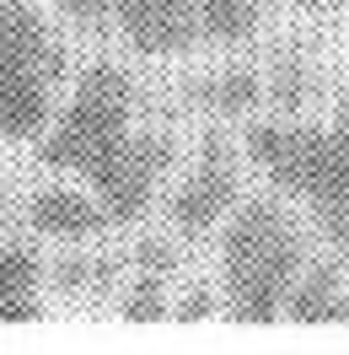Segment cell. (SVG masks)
I'll return each instance as SVG.
<instances>
[{
    "instance_id": "cell-11",
    "label": "cell",
    "mask_w": 349,
    "mask_h": 355,
    "mask_svg": "<svg viewBox=\"0 0 349 355\" xmlns=\"http://www.w3.org/2000/svg\"><path fill=\"white\" fill-rule=\"evenodd\" d=\"M263 97V81L253 70H215L199 87V108L204 113H253Z\"/></svg>"
},
{
    "instance_id": "cell-1",
    "label": "cell",
    "mask_w": 349,
    "mask_h": 355,
    "mask_svg": "<svg viewBox=\"0 0 349 355\" xmlns=\"http://www.w3.org/2000/svg\"><path fill=\"white\" fill-rule=\"evenodd\" d=\"M220 307L242 323H269L306 269V226L274 194L237 200L220 221Z\"/></svg>"
},
{
    "instance_id": "cell-14",
    "label": "cell",
    "mask_w": 349,
    "mask_h": 355,
    "mask_svg": "<svg viewBox=\"0 0 349 355\" xmlns=\"http://www.w3.org/2000/svg\"><path fill=\"white\" fill-rule=\"evenodd\" d=\"M296 11H333V6H344V0H290Z\"/></svg>"
},
{
    "instance_id": "cell-15",
    "label": "cell",
    "mask_w": 349,
    "mask_h": 355,
    "mask_svg": "<svg viewBox=\"0 0 349 355\" xmlns=\"http://www.w3.org/2000/svg\"><path fill=\"white\" fill-rule=\"evenodd\" d=\"M333 318H344V323H349V291H339V307H333Z\"/></svg>"
},
{
    "instance_id": "cell-3",
    "label": "cell",
    "mask_w": 349,
    "mask_h": 355,
    "mask_svg": "<svg viewBox=\"0 0 349 355\" xmlns=\"http://www.w3.org/2000/svg\"><path fill=\"white\" fill-rule=\"evenodd\" d=\"M129 119H134V81L118 65L97 60L81 70L60 119H48V130L38 135V162L70 178H91L124 146Z\"/></svg>"
},
{
    "instance_id": "cell-12",
    "label": "cell",
    "mask_w": 349,
    "mask_h": 355,
    "mask_svg": "<svg viewBox=\"0 0 349 355\" xmlns=\"http://www.w3.org/2000/svg\"><path fill=\"white\" fill-rule=\"evenodd\" d=\"M118 312H124V318H134V323L167 318V312H172V296H167V275H156V269H140L129 286L118 291Z\"/></svg>"
},
{
    "instance_id": "cell-13",
    "label": "cell",
    "mask_w": 349,
    "mask_h": 355,
    "mask_svg": "<svg viewBox=\"0 0 349 355\" xmlns=\"http://www.w3.org/2000/svg\"><path fill=\"white\" fill-rule=\"evenodd\" d=\"M54 6L65 11L70 22H97V17H113L118 0H54Z\"/></svg>"
},
{
    "instance_id": "cell-10",
    "label": "cell",
    "mask_w": 349,
    "mask_h": 355,
    "mask_svg": "<svg viewBox=\"0 0 349 355\" xmlns=\"http://www.w3.org/2000/svg\"><path fill=\"white\" fill-rule=\"evenodd\" d=\"M339 275L328 264H306L301 280L290 286V296H285V312L296 318V323H328L333 318V307H339Z\"/></svg>"
},
{
    "instance_id": "cell-6",
    "label": "cell",
    "mask_w": 349,
    "mask_h": 355,
    "mask_svg": "<svg viewBox=\"0 0 349 355\" xmlns=\"http://www.w3.org/2000/svg\"><path fill=\"white\" fill-rule=\"evenodd\" d=\"M118 38L145 60H172L199 49V0H118Z\"/></svg>"
},
{
    "instance_id": "cell-7",
    "label": "cell",
    "mask_w": 349,
    "mask_h": 355,
    "mask_svg": "<svg viewBox=\"0 0 349 355\" xmlns=\"http://www.w3.org/2000/svg\"><path fill=\"white\" fill-rule=\"evenodd\" d=\"M113 226L108 205L81 183H48L27 200V232L54 237V243H91Z\"/></svg>"
},
{
    "instance_id": "cell-16",
    "label": "cell",
    "mask_w": 349,
    "mask_h": 355,
    "mask_svg": "<svg viewBox=\"0 0 349 355\" xmlns=\"http://www.w3.org/2000/svg\"><path fill=\"white\" fill-rule=\"evenodd\" d=\"M0 226H6V200H0Z\"/></svg>"
},
{
    "instance_id": "cell-4",
    "label": "cell",
    "mask_w": 349,
    "mask_h": 355,
    "mask_svg": "<svg viewBox=\"0 0 349 355\" xmlns=\"http://www.w3.org/2000/svg\"><path fill=\"white\" fill-rule=\"evenodd\" d=\"M242 200V178H237V151L226 140H210L194 156V167L177 178V189L167 194V226L183 243H199L220 232V221L237 210Z\"/></svg>"
},
{
    "instance_id": "cell-9",
    "label": "cell",
    "mask_w": 349,
    "mask_h": 355,
    "mask_svg": "<svg viewBox=\"0 0 349 355\" xmlns=\"http://www.w3.org/2000/svg\"><path fill=\"white\" fill-rule=\"evenodd\" d=\"M263 27V0H199V44L237 49Z\"/></svg>"
},
{
    "instance_id": "cell-8",
    "label": "cell",
    "mask_w": 349,
    "mask_h": 355,
    "mask_svg": "<svg viewBox=\"0 0 349 355\" xmlns=\"http://www.w3.org/2000/svg\"><path fill=\"white\" fill-rule=\"evenodd\" d=\"M38 280L44 264L33 248H0V323L38 318Z\"/></svg>"
},
{
    "instance_id": "cell-5",
    "label": "cell",
    "mask_w": 349,
    "mask_h": 355,
    "mask_svg": "<svg viewBox=\"0 0 349 355\" xmlns=\"http://www.w3.org/2000/svg\"><path fill=\"white\" fill-rule=\"evenodd\" d=\"M172 167V135H124V146L87 178L91 194L108 205L113 221H140L145 210H151L156 189H161V178Z\"/></svg>"
},
{
    "instance_id": "cell-2",
    "label": "cell",
    "mask_w": 349,
    "mask_h": 355,
    "mask_svg": "<svg viewBox=\"0 0 349 355\" xmlns=\"http://www.w3.org/2000/svg\"><path fill=\"white\" fill-rule=\"evenodd\" d=\"M65 44L33 0H0V135L38 140L54 119Z\"/></svg>"
}]
</instances>
